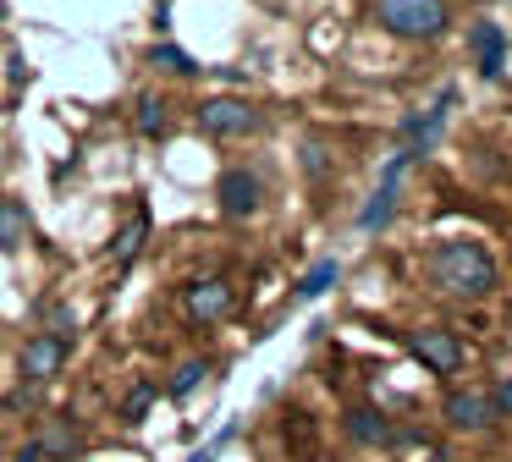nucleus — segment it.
Wrapping results in <instances>:
<instances>
[{
	"label": "nucleus",
	"mask_w": 512,
	"mask_h": 462,
	"mask_svg": "<svg viewBox=\"0 0 512 462\" xmlns=\"http://www.w3.org/2000/svg\"><path fill=\"white\" fill-rule=\"evenodd\" d=\"M430 275L441 292L452 297H485L496 292V259H490L479 242H441L430 253Z\"/></svg>",
	"instance_id": "nucleus-1"
},
{
	"label": "nucleus",
	"mask_w": 512,
	"mask_h": 462,
	"mask_svg": "<svg viewBox=\"0 0 512 462\" xmlns=\"http://www.w3.org/2000/svg\"><path fill=\"white\" fill-rule=\"evenodd\" d=\"M380 22L402 39H435L446 28V6L441 0H380Z\"/></svg>",
	"instance_id": "nucleus-2"
},
{
	"label": "nucleus",
	"mask_w": 512,
	"mask_h": 462,
	"mask_svg": "<svg viewBox=\"0 0 512 462\" xmlns=\"http://www.w3.org/2000/svg\"><path fill=\"white\" fill-rule=\"evenodd\" d=\"M199 127L210 132V138H237V132H254L259 127V110L243 105V99H204L199 105Z\"/></svg>",
	"instance_id": "nucleus-3"
},
{
	"label": "nucleus",
	"mask_w": 512,
	"mask_h": 462,
	"mask_svg": "<svg viewBox=\"0 0 512 462\" xmlns=\"http://www.w3.org/2000/svg\"><path fill=\"white\" fill-rule=\"evenodd\" d=\"M408 352L424 363L430 374H457V363H463V341L452 336V330H413L408 336Z\"/></svg>",
	"instance_id": "nucleus-4"
},
{
	"label": "nucleus",
	"mask_w": 512,
	"mask_h": 462,
	"mask_svg": "<svg viewBox=\"0 0 512 462\" xmlns=\"http://www.w3.org/2000/svg\"><path fill=\"white\" fill-rule=\"evenodd\" d=\"M468 50H474V66L485 77H501V66H507V33H501V22L479 17L468 28Z\"/></svg>",
	"instance_id": "nucleus-5"
},
{
	"label": "nucleus",
	"mask_w": 512,
	"mask_h": 462,
	"mask_svg": "<svg viewBox=\"0 0 512 462\" xmlns=\"http://www.w3.org/2000/svg\"><path fill=\"white\" fill-rule=\"evenodd\" d=\"M215 198H221V215L248 220L259 209V176L254 171H226L221 187H215Z\"/></svg>",
	"instance_id": "nucleus-6"
},
{
	"label": "nucleus",
	"mask_w": 512,
	"mask_h": 462,
	"mask_svg": "<svg viewBox=\"0 0 512 462\" xmlns=\"http://www.w3.org/2000/svg\"><path fill=\"white\" fill-rule=\"evenodd\" d=\"M61 363H67V341L45 330L23 347V380H50V374H61Z\"/></svg>",
	"instance_id": "nucleus-7"
},
{
	"label": "nucleus",
	"mask_w": 512,
	"mask_h": 462,
	"mask_svg": "<svg viewBox=\"0 0 512 462\" xmlns=\"http://www.w3.org/2000/svg\"><path fill=\"white\" fill-rule=\"evenodd\" d=\"M446 424L452 429H490L496 424V407H490V396H479V391H452L446 396Z\"/></svg>",
	"instance_id": "nucleus-8"
},
{
	"label": "nucleus",
	"mask_w": 512,
	"mask_h": 462,
	"mask_svg": "<svg viewBox=\"0 0 512 462\" xmlns=\"http://www.w3.org/2000/svg\"><path fill=\"white\" fill-rule=\"evenodd\" d=\"M188 314H193V319H221V314H232V286H226V281H193V286H188Z\"/></svg>",
	"instance_id": "nucleus-9"
},
{
	"label": "nucleus",
	"mask_w": 512,
	"mask_h": 462,
	"mask_svg": "<svg viewBox=\"0 0 512 462\" xmlns=\"http://www.w3.org/2000/svg\"><path fill=\"white\" fill-rule=\"evenodd\" d=\"M28 231H34V215H28L23 198H0V253L23 248Z\"/></svg>",
	"instance_id": "nucleus-10"
},
{
	"label": "nucleus",
	"mask_w": 512,
	"mask_h": 462,
	"mask_svg": "<svg viewBox=\"0 0 512 462\" xmlns=\"http://www.w3.org/2000/svg\"><path fill=\"white\" fill-rule=\"evenodd\" d=\"M391 209H397V176H380V187H375V198L364 204V215H358V226H364V231L386 226V220H391Z\"/></svg>",
	"instance_id": "nucleus-11"
},
{
	"label": "nucleus",
	"mask_w": 512,
	"mask_h": 462,
	"mask_svg": "<svg viewBox=\"0 0 512 462\" xmlns=\"http://www.w3.org/2000/svg\"><path fill=\"white\" fill-rule=\"evenodd\" d=\"M347 435L364 440V446H380V440H391V424L375 407H353V413H347Z\"/></svg>",
	"instance_id": "nucleus-12"
},
{
	"label": "nucleus",
	"mask_w": 512,
	"mask_h": 462,
	"mask_svg": "<svg viewBox=\"0 0 512 462\" xmlns=\"http://www.w3.org/2000/svg\"><path fill=\"white\" fill-rule=\"evenodd\" d=\"M144 237H149V220L133 215V220H127V231L116 237V248H111L116 270H133V259H138V248H144Z\"/></svg>",
	"instance_id": "nucleus-13"
},
{
	"label": "nucleus",
	"mask_w": 512,
	"mask_h": 462,
	"mask_svg": "<svg viewBox=\"0 0 512 462\" xmlns=\"http://www.w3.org/2000/svg\"><path fill=\"white\" fill-rule=\"evenodd\" d=\"M34 446H39V457H61V462H67V457H78L83 435H78L72 424H50V435L34 440Z\"/></svg>",
	"instance_id": "nucleus-14"
},
{
	"label": "nucleus",
	"mask_w": 512,
	"mask_h": 462,
	"mask_svg": "<svg viewBox=\"0 0 512 462\" xmlns=\"http://www.w3.org/2000/svg\"><path fill=\"white\" fill-rule=\"evenodd\" d=\"M138 132H144V138H166V105H160L155 94L138 99Z\"/></svg>",
	"instance_id": "nucleus-15"
},
{
	"label": "nucleus",
	"mask_w": 512,
	"mask_h": 462,
	"mask_svg": "<svg viewBox=\"0 0 512 462\" xmlns=\"http://www.w3.org/2000/svg\"><path fill=\"white\" fill-rule=\"evenodd\" d=\"M149 61H155L160 72H177V77H193V72H199V66L188 61V50H177V44H155V55H149Z\"/></svg>",
	"instance_id": "nucleus-16"
},
{
	"label": "nucleus",
	"mask_w": 512,
	"mask_h": 462,
	"mask_svg": "<svg viewBox=\"0 0 512 462\" xmlns=\"http://www.w3.org/2000/svg\"><path fill=\"white\" fill-rule=\"evenodd\" d=\"M336 275H342V264H336V259H320V264H314V270H309V275H303V286H298V297H320V292H325V286H331V281H336Z\"/></svg>",
	"instance_id": "nucleus-17"
},
{
	"label": "nucleus",
	"mask_w": 512,
	"mask_h": 462,
	"mask_svg": "<svg viewBox=\"0 0 512 462\" xmlns=\"http://www.w3.org/2000/svg\"><path fill=\"white\" fill-rule=\"evenodd\" d=\"M149 402H155V385H133V391H127V402H122V418H127V424H138Z\"/></svg>",
	"instance_id": "nucleus-18"
},
{
	"label": "nucleus",
	"mask_w": 512,
	"mask_h": 462,
	"mask_svg": "<svg viewBox=\"0 0 512 462\" xmlns=\"http://www.w3.org/2000/svg\"><path fill=\"white\" fill-rule=\"evenodd\" d=\"M199 380H204V363H199V358H193V363H182V369H177V380H171V396H188Z\"/></svg>",
	"instance_id": "nucleus-19"
},
{
	"label": "nucleus",
	"mask_w": 512,
	"mask_h": 462,
	"mask_svg": "<svg viewBox=\"0 0 512 462\" xmlns=\"http://www.w3.org/2000/svg\"><path fill=\"white\" fill-rule=\"evenodd\" d=\"M490 407H496V413H512V380H501V385H496V396H490Z\"/></svg>",
	"instance_id": "nucleus-20"
},
{
	"label": "nucleus",
	"mask_w": 512,
	"mask_h": 462,
	"mask_svg": "<svg viewBox=\"0 0 512 462\" xmlns=\"http://www.w3.org/2000/svg\"><path fill=\"white\" fill-rule=\"evenodd\" d=\"M226 440H232V429H226V435H221V440H215V446H204V451H193V457H188V462H215V451H221V446H226Z\"/></svg>",
	"instance_id": "nucleus-21"
},
{
	"label": "nucleus",
	"mask_w": 512,
	"mask_h": 462,
	"mask_svg": "<svg viewBox=\"0 0 512 462\" xmlns=\"http://www.w3.org/2000/svg\"><path fill=\"white\" fill-rule=\"evenodd\" d=\"M17 462H45V457H39V446H23V451H17Z\"/></svg>",
	"instance_id": "nucleus-22"
},
{
	"label": "nucleus",
	"mask_w": 512,
	"mask_h": 462,
	"mask_svg": "<svg viewBox=\"0 0 512 462\" xmlns=\"http://www.w3.org/2000/svg\"><path fill=\"white\" fill-rule=\"evenodd\" d=\"M0 17H6V0H0Z\"/></svg>",
	"instance_id": "nucleus-23"
}]
</instances>
